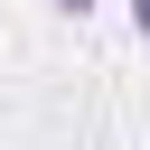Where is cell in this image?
<instances>
[{
	"label": "cell",
	"instance_id": "cell-1",
	"mask_svg": "<svg viewBox=\"0 0 150 150\" xmlns=\"http://www.w3.org/2000/svg\"><path fill=\"white\" fill-rule=\"evenodd\" d=\"M131 28H141V47H150V0H131Z\"/></svg>",
	"mask_w": 150,
	"mask_h": 150
},
{
	"label": "cell",
	"instance_id": "cell-2",
	"mask_svg": "<svg viewBox=\"0 0 150 150\" xmlns=\"http://www.w3.org/2000/svg\"><path fill=\"white\" fill-rule=\"evenodd\" d=\"M56 9H66V19H84V9H94V0H56Z\"/></svg>",
	"mask_w": 150,
	"mask_h": 150
}]
</instances>
